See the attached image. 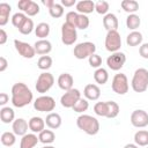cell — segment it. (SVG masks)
<instances>
[{
    "mask_svg": "<svg viewBox=\"0 0 148 148\" xmlns=\"http://www.w3.org/2000/svg\"><path fill=\"white\" fill-rule=\"evenodd\" d=\"M125 62H126V56H125V53H123L120 51L112 53L106 59V65L112 71H119V69H121L123 66L125 65Z\"/></svg>",
    "mask_w": 148,
    "mask_h": 148,
    "instance_id": "11",
    "label": "cell"
},
{
    "mask_svg": "<svg viewBox=\"0 0 148 148\" xmlns=\"http://www.w3.org/2000/svg\"><path fill=\"white\" fill-rule=\"evenodd\" d=\"M74 5H76L75 0H61V6L62 7H72Z\"/></svg>",
    "mask_w": 148,
    "mask_h": 148,
    "instance_id": "50",
    "label": "cell"
},
{
    "mask_svg": "<svg viewBox=\"0 0 148 148\" xmlns=\"http://www.w3.org/2000/svg\"><path fill=\"white\" fill-rule=\"evenodd\" d=\"M14 46H15L16 51H17L23 58L31 59V58H34L35 54H36L35 47L31 46L29 43H25V42H22V40H18V39H14Z\"/></svg>",
    "mask_w": 148,
    "mask_h": 148,
    "instance_id": "12",
    "label": "cell"
},
{
    "mask_svg": "<svg viewBox=\"0 0 148 148\" xmlns=\"http://www.w3.org/2000/svg\"><path fill=\"white\" fill-rule=\"evenodd\" d=\"M7 34H6V31L3 30V29H0V44L1 45H3L6 42H7Z\"/></svg>",
    "mask_w": 148,
    "mask_h": 148,
    "instance_id": "49",
    "label": "cell"
},
{
    "mask_svg": "<svg viewBox=\"0 0 148 148\" xmlns=\"http://www.w3.org/2000/svg\"><path fill=\"white\" fill-rule=\"evenodd\" d=\"M38 139H39V142L44 145H49L56 140V134L51 130H44L38 134Z\"/></svg>",
    "mask_w": 148,
    "mask_h": 148,
    "instance_id": "29",
    "label": "cell"
},
{
    "mask_svg": "<svg viewBox=\"0 0 148 148\" xmlns=\"http://www.w3.org/2000/svg\"><path fill=\"white\" fill-rule=\"evenodd\" d=\"M147 148H148V146H147Z\"/></svg>",
    "mask_w": 148,
    "mask_h": 148,
    "instance_id": "54",
    "label": "cell"
},
{
    "mask_svg": "<svg viewBox=\"0 0 148 148\" xmlns=\"http://www.w3.org/2000/svg\"><path fill=\"white\" fill-rule=\"evenodd\" d=\"M8 67V61L5 57H0V72H5Z\"/></svg>",
    "mask_w": 148,
    "mask_h": 148,
    "instance_id": "47",
    "label": "cell"
},
{
    "mask_svg": "<svg viewBox=\"0 0 148 148\" xmlns=\"http://www.w3.org/2000/svg\"><path fill=\"white\" fill-rule=\"evenodd\" d=\"M34 21L29 17L25 18V21L22 23V25L18 28V31L22 34V35H29L31 34V31L34 30Z\"/></svg>",
    "mask_w": 148,
    "mask_h": 148,
    "instance_id": "34",
    "label": "cell"
},
{
    "mask_svg": "<svg viewBox=\"0 0 148 148\" xmlns=\"http://www.w3.org/2000/svg\"><path fill=\"white\" fill-rule=\"evenodd\" d=\"M121 46V37L120 34L117 30H111L108 31L106 37H105V49L109 52H118Z\"/></svg>",
    "mask_w": 148,
    "mask_h": 148,
    "instance_id": "7",
    "label": "cell"
},
{
    "mask_svg": "<svg viewBox=\"0 0 148 148\" xmlns=\"http://www.w3.org/2000/svg\"><path fill=\"white\" fill-rule=\"evenodd\" d=\"M54 83V77L51 73L49 72H43L39 74V76L37 77V81H36V90L37 92H40V94H45L46 91H49L52 86Z\"/></svg>",
    "mask_w": 148,
    "mask_h": 148,
    "instance_id": "5",
    "label": "cell"
},
{
    "mask_svg": "<svg viewBox=\"0 0 148 148\" xmlns=\"http://www.w3.org/2000/svg\"><path fill=\"white\" fill-rule=\"evenodd\" d=\"M37 66L42 71L49 69L52 66V58L50 56H42L37 61Z\"/></svg>",
    "mask_w": 148,
    "mask_h": 148,
    "instance_id": "35",
    "label": "cell"
},
{
    "mask_svg": "<svg viewBox=\"0 0 148 148\" xmlns=\"http://www.w3.org/2000/svg\"><path fill=\"white\" fill-rule=\"evenodd\" d=\"M106 103H108V116H106V118H109V119L116 118L119 113V105L113 101H106Z\"/></svg>",
    "mask_w": 148,
    "mask_h": 148,
    "instance_id": "33",
    "label": "cell"
},
{
    "mask_svg": "<svg viewBox=\"0 0 148 148\" xmlns=\"http://www.w3.org/2000/svg\"><path fill=\"white\" fill-rule=\"evenodd\" d=\"M112 90L118 95H125L128 91V80L127 76L124 73H118L113 76L112 83H111Z\"/></svg>",
    "mask_w": 148,
    "mask_h": 148,
    "instance_id": "6",
    "label": "cell"
},
{
    "mask_svg": "<svg viewBox=\"0 0 148 148\" xmlns=\"http://www.w3.org/2000/svg\"><path fill=\"white\" fill-rule=\"evenodd\" d=\"M8 101H9V96H8V94H6V92H1V94H0V105L3 106Z\"/></svg>",
    "mask_w": 148,
    "mask_h": 148,
    "instance_id": "48",
    "label": "cell"
},
{
    "mask_svg": "<svg viewBox=\"0 0 148 148\" xmlns=\"http://www.w3.org/2000/svg\"><path fill=\"white\" fill-rule=\"evenodd\" d=\"M94 111L97 116L106 117L108 116V103L106 102H97L94 105Z\"/></svg>",
    "mask_w": 148,
    "mask_h": 148,
    "instance_id": "36",
    "label": "cell"
},
{
    "mask_svg": "<svg viewBox=\"0 0 148 148\" xmlns=\"http://www.w3.org/2000/svg\"><path fill=\"white\" fill-rule=\"evenodd\" d=\"M28 124H29V130L32 133H38L39 134L42 131L45 130V119H43L40 117H32V118H30Z\"/></svg>",
    "mask_w": 148,
    "mask_h": 148,
    "instance_id": "18",
    "label": "cell"
},
{
    "mask_svg": "<svg viewBox=\"0 0 148 148\" xmlns=\"http://www.w3.org/2000/svg\"><path fill=\"white\" fill-rule=\"evenodd\" d=\"M14 118H15V112L12 108L9 106H2L1 110H0V119L2 123L5 124H9V123H13L14 121Z\"/></svg>",
    "mask_w": 148,
    "mask_h": 148,
    "instance_id": "24",
    "label": "cell"
},
{
    "mask_svg": "<svg viewBox=\"0 0 148 148\" xmlns=\"http://www.w3.org/2000/svg\"><path fill=\"white\" fill-rule=\"evenodd\" d=\"M32 92L23 82H17L12 87V103L15 108H24L32 101Z\"/></svg>",
    "mask_w": 148,
    "mask_h": 148,
    "instance_id": "1",
    "label": "cell"
},
{
    "mask_svg": "<svg viewBox=\"0 0 148 148\" xmlns=\"http://www.w3.org/2000/svg\"><path fill=\"white\" fill-rule=\"evenodd\" d=\"M24 13H25L28 16H35V15H37V14L39 13V6H38V3L35 2V1H31V3L29 5L28 9H27Z\"/></svg>",
    "mask_w": 148,
    "mask_h": 148,
    "instance_id": "43",
    "label": "cell"
},
{
    "mask_svg": "<svg viewBox=\"0 0 148 148\" xmlns=\"http://www.w3.org/2000/svg\"><path fill=\"white\" fill-rule=\"evenodd\" d=\"M34 47H35L36 53L37 54H40V56H47L52 51V44L47 39L36 40V43L34 44Z\"/></svg>",
    "mask_w": 148,
    "mask_h": 148,
    "instance_id": "14",
    "label": "cell"
},
{
    "mask_svg": "<svg viewBox=\"0 0 148 148\" xmlns=\"http://www.w3.org/2000/svg\"><path fill=\"white\" fill-rule=\"evenodd\" d=\"M80 98H81V92H80V90L73 88V89L66 91V92L61 96L60 103H61V105H62L64 108H67V109H71V108H72V109H73V106L76 104V102H77Z\"/></svg>",
    "mask_w": 148,
    "mask_h": 148,
    "instance_id": "10",
    "label": "cell"
},
{
    "mask_svg": "<svg viewBox=\"0 0 148 148\" xmlns=\"http://www.w3.org/2000/svg\"><path fill=\"white\" fill-rule=\"evenodd\" d=\"M132 89L135 92H143L148 88V71L146 68H138L132 77Z\"/></svg>",
    "mask_w": 148,
    "mask_h": 148,
    "instance_id": "3",
    "label": "cell"
},
{
    "mask_svg": "<svg viewBox=\"0 0 148 148\" xmlns=\"http://www.w3.org/2000/svg\"><path fill=\"white\" fill-rule=\"evenodd\" d=\"M1 143L6 147H12L16 142V135L14 132H3L1 134Z\"/></svg>",
    "mask_w": 148,
    "mask_h": 148,
    "instance_id": "32",
    "label": "cell"
},
{
    "mask_svg": "<svg viewBox=\"0 0 148 148\" xmlns=\"http://www.w3.org/2000/svg\"><path fill=\"white\" fill-rule=\"evenodd\" d=\"M89 27V17L84 14H79L77 15V20H76V28L79 29H87Z\"/></svg>",
    "mask_w": 148,
    "mask_h": 148,
    "instance_id": "40",
    "label": "cell"
},
{
    "mask_svg": "<svg viewBox=\"0 0 148 148\" xmlns=\"http://www.w3.org/2000/svg\"><path fill=\"white\" fill-rule=\"evenodd\" d=\"M142 34L140 31H132L126 37V43L128 46H138L142 43Z\"/></svg>",
    "mask_w": 148,
    "mask_h": 148,
    "instance_id": "25",
    "label": "cell"
},
{
    "mask_svg": "<svg viewBox=\"0 0 148 148\" xmlns=\"http://www.w3.org/2000/svg\"><path fill=\"white\" fill-rule=\"evenodd\" d=\"M79 14H90L95 10V2L91 0H81L75 5Z\"/></svg>",
    "mask_w": 148,
    "mask_h": 148,
    "instance_id": "20",
    "label": "cell"
},
{
    "mask_svg": "<svg viewBox=\"0 0 148 148\" xmlns=\"http://www.w3.org/2000/svg\"><path fill=\"white\" fill-rule=\"evenodd\" d=\"M95 10L101 15H106L109 10V3L104 0H99L95 3Z\"/></svg>",
    "mask_w": 148,
    "mask_h": 148,
    "instance_id": "41",
    "label": "cell"
},
{
    "mask_svg": "<svg viewBox=\"0 0 148 148\" xmlns=\"http://www.w3.org/2000/svg\"><path fill=\"white\" fill-rule=\"evenodd\" d=\"M10 12H12V7H10L9 3H7V2H1L0 3V25L1 27L7 24V22L9 20Z\"/></svg>",
    "mask_w": 148,
    "mask_h": 148,
    "instance_id": "23",
    "label": "cell"
},
{
    "mask_svg": "<svg viewBox=\"0 0 148 148\" xmlns=\"http://www.w3.org/2000/svg\"><path fill=\"white\" fill-rule=\"evenodd\" d=\"M139 53L142 58L148 59V43H143L140 47H139Z\"/></svg>",
    "mask_w": 148,
    "mask_h": 148,
    "instance_id": "45",
    "label": "cell"
},
{
    "mask_svg": "<svg viewBox=\"0 0 148 148\" xmlns=\"http://www.w3.org/2000/svg\"><path fill=\"white\" fill-rule=\"evenodd\" d=\"M61 117L59 113H56V112H50L46 118H45V124L51 130H57L61 126Z\"/></svg>",
    "mask_w": 148,
    "mask_h": 148,
    "instance_id": "21",
    "label": "cell"
},
{
    "mask_svg": "<svg viewBox=\"0 0 148 148\" xmlns=\"http://www.w3.org/2000/svg\"><path fill=\"white\" fill-rule=\"evenodd\" d=\"M38 142H39V139L35 133H27L21 139L20 148H34Z\"/></svg>",
    "mask_w": 148,
    "mask_h": 148,
    "instance_id": "19",
    "label": "cell"
},
{
    "mask_svg": "<svg viewBox=\"0 0 148 148\" xmlns=\"http://www.w3.org/2000/svg\"><path fill=\"white\" fill-rule=\"evenodd\" d=\"M131 124L138 128L146 127L148 125V113L145 110H134L131 114Z\"/></svg>",
    "mask_w": 148,
    "mask_h": 148,
    "instance_id": "13",
    "label": "cell"
},
{
    "mask_svg": "<svg viewBox=\"0 0 148 148\" xmlns=\"http://www.w3.org/2000/svg\"><path fill=\"white\" fill-rule=\"evenodd\" d=\"M96 51V45L91 42H83V43H79L75 47H74V57L76 59H86L89 58L90 56H92Z\"/></svg>",
    "mask_w": 148,
    "mask_h": 148,
    "instance_id": "4",
    "label": "cell"
},
{
    "mask_svg": "<svg viewBox=\"0 0 148 148\" xmlns=\"http://www.w3.org/2000/svg\"><path fill=\"white\" fill-rule=\"evenodd\" d=\"M35 34L38 38L40 39H45V37L49 36L50 34V25L45 22H42V23H38L37 27L35 28Z\"/></svg>",
    "mask_w": 148,
    "mask_h": 148,
    "instance_id": "30",
    "label": "cell"
},
{
    "mask_svg": "<svg viewBox=\"0 0 148 148\" xmlns=\"http://www.w3.org/2000/svg\"><path fill=\"white\" fill-rule=\"evenodd\" d=\"M34 108L39 112H51L56 108V101L51 96L43 95L36 98V101L34 102Z\"/></svg>",
    "mask_w": 148,
    "mask_h": 148,
    "instance_id": "8",
    "label": "cell"
},
{
    "mask_svg": "<svg viewBox=\"0 0 148 148\" xmlns=\"http://www.w3.org/2000/svg\"><path fill=\"white\" fill-rule=\"evenodd\" d=\"M49 13L52 17L54 18H59L64 15V7L61 6V3H54L50 9H49Z\"/></svg>",
    "mask_w": 148,
    "mask_h": 148,
    "instance_id": "38",
    "label": "cell"
},
{
    "mask_svg": "<svg viewBox=\"0 0 148 148\" xmlns=\"http://www.w3.org/2000/svg\"><path fill=\"white\" fill-rule=\"evenodd\" d=\"M134 142L139 147H147L148 146V131L140 130L134 134Z\"/></svg>",
    "mask_w": 148,
    "mask_h": 148,
    "instance_id": "26",
    "label": "cell"
},
{
    "mask_svg": "<svg viewBox=\"0 0 148 148\" xmlns=\"http://www.w3.org/2000/svg\"><path fill=\"white\" fill-rule=\"evenodd\" d=\"M73 83H74V79L69 73H62L58 77V86L60 89L65 91L73 89Z\"/></svg>",
    "mask_w": 148,
    "mask_h": 148,
    "instance_id": "15",
    "label": "cell"
},
{
    "mask_svg": "<svg viewBox=\"0 0 148 148\" xmlns=\"http://www.w3.org/2000/svg\"><path fill=\"white\" fill-rule=\"evenodd\" d=\"M88 61H89V65L91 67H94V68H99L101 65H102V58L98 54H96V53H94L92 56H90L88 58Z\"/></svg>",
    "mask_w": 148,
    "mask_h": 148,
    "instance_id": "42",
    "label": "cell"
},
{
    "mask_svg": "<svg viewBox=\"0 0 148 148\" xmlns=\"http://www.w3.org/2000/svg\"><path fill=\"white\" fill-rule=\"evenodd\" d=\"M94 80L96 81V83L98 84H105L109 80V74H108V71L103 67H99L95 71L94 73Z\"/></svg>",
    "mask_w": 148,
    "mask_h": 148,
    "instance_id": "27",
    "label": "cell"
},
{
    "mask_svg": "<svg viewBox=\"0 0 148 148\" xmlns=\"http://www.w3.org/2000/svg\"><path fill=\"white\" fill-rule=\"evenodd\" d=\"M76 125L80 130H82L88 135H96L99 131L98 120L89 114H81L76 119Z\"/></svg>",
    "mask_w": 148,
    "mask_h": 148,
    "instance_id": "2",
    "label": "cell"
},
{
    "mask_svg": "<svg viewBox=\"0 0 148 148\" xmlns=\"http://www.w3.org/2000/svg\"><path fill=\"white\" fill-rule=\"evenodd\" d=\"M120 6L128 14H134L136 10H139V2L135 0H123Z\"/></svg>",
    "mask_w": 148,
    "mask_h": 148,
    "instance_id": "28",
    "label": "cell"
},
{
    "mask_svg": "<svg viewBox=\"0 0 148 148\" xmlns=\"http://www.w3.org/2000/svg\"><path fill=\"white\" fill-rule=\"evenodd\" d=\"M124 148H139V146H136L135 143H127Z\"/></svg>",
    "mask_w": 148,
    "mask_h": 148,
    "instance_id": "52",
    "label": "cell"
},
{
    "mask_svg": "<svg viewBox=\"0 0 148 148\" xmlns=\"http://www.w3.org/2000/svg\"><path fill=\"white\" fill-rule=\"evenodd\" d=\"M28 16L25 15V14H23V13H15L13 16H12V24L15 27V28H20L21 25H22V23L25 21V18H27Z\"/></svg>",
    "mask_w": 148,
    "mask_h": 148,
    "instance_id": "39",
    "label": "cell"
},
{
    "mask_svg": "<svg viewBox=\"0 0 148 148\" xmlns=\"http://www.w3.org/2000/svg\"><path fill=\"white\" fill-rule=\"evenodd\" d=\"M77 15H79V13H76V12H68L66 14V23H68V24H71V25L76 28Z\"/></svg>",
    "mask_w": 148,
    "mask_h": 148,
    "instance_id": "44",
    "label": "cell"
},
{
    "mask_svg": "<svg viewBox=\"0 0 148 148\" xmlns=\"http://www.w3.org/2000/svg\"><path fill=\"white\" fill-rule=\"evenodd\" d=\"M140 23H141V20L139 17V15H136V14H130L126 18V27L130 30L135 31L140 27Z\"/></svg>",
    "mask_w": 148,
    "mask_h": 148,
    "instance_id": "31",
    "label": "cell"
},
{
    "mask_svg": "<svg viewBox=\"0 0 148 148\" xmlns=\"http://www.w3.org/2000/svg\"><path fill=\"white\" fill-rule=\"evenodd\" d=\"M83 95H84V97H86L87 99H89V101H96V99H98L99 96H101V89L98 88V86L90 83V84H87V86L84 87V89H83Z\"/></svg>",
    "mask_w": 148,
    "mask_h": 148,
    "instance_id": "17",
    "label": "cell"
},
{
    "mask_svg": "<svg viewBox=\"0 0 148 148\" xmlns=\"http://www.w3.org/2000/svg\"><path fill=\"white\" fill-rule=\"evenodd\" d=\"M103 25L108 31L117 30V28H118V18H117V16L114 14H112V13H108L103 17Z\"/></svg>",
    "mask_w": 148,
    "mask_h": 148,
    "instance_id": "22",
    "label": "cell"
},
{
    "mask_svg": "<svg viewBox=\"0 0 148 148\" xmlns=\"http://www.w3.org/2000/svg\"><path fill=\"white\" fill-rule=\"evenodd\" d=\"M13 132L15 133V135L18 136H23L27 134L28 128H29V124L23 119V118H17L13 121Z\"/></svg>",
    "mask_w": 148,
    "mask_h": 148,
    "instance_id": "16",
    "label": "cell"
},
{
    "mask_svg": "<svg viewBox=\"0 0 148 148\" xmlns=\"http://www.w3.org/2000/svg\"><path fill=\"white\" fill-rule=\"evenodd\" d=\"M88 108H89V102H88L86 98H82V97H81V98L76 102V104L73 106V110H74L75 112H77V113H82V112L87 111Z\"/></svg>",
    "mask_w": 148,
    "mask_h": 148,
    "instance_id": "37",
    "label": "cell"
},
{
    "mask_svg": "<svg viewBox=\"0 0 148 148\" xmlns=\"http://www.w3.org/2000/svg\"><path fill=\"white\" fill-rule=\"evenodd\" d=\"M76 39H77L76 28L65 22L61 25V42L65 45H73L76 42Z\"/></svg>",
    "mask_w": 148,
    "mask_h": 148,
    "instance_id": "9",
    "label": "cell"
},
{
    "mask_svg": "<svg viewBox=\"0 0 148 148\" xmlns=\"http://www.w3.org/2000/svg\"><path fill=\"white\" fill-rule=\"evenodd\" d=\"M42 3H43L44 6H46V7L50 9V8H51L56 2H54L53 0H42Z\"/></svg>",
    "mask_w": 148,
    "mask_h": 148,
    "instance_id": "51",
    "label": "cell"
},
{
    "mask_svg": "<svg viewBox=\"0 0 148 148\" xmlns=\"http://www.w3.org/2000/svg\"><path fill=\"white\" fill-rule=\"evenodd\" d=\"M31 1H32V0H20V1L17 2V7H18V9H21L22 12H25V10L28 9L29 5L31 3Z\"/></svg>",
    "mask_w": 148,
    "mask_h": 148,
    "instance_id": "46",
    "label": "cell"
},
{
    "mask_svg": "<svg viewBox=\"0 0 148 148\" xmlns=\"http://www.w3.org/2000/svg\"><path fill=\"white\" fill-rule=\"evenodd\" d=\"M43 148H56V147H53V146H45V147H43Z\"/></svg>",
    "mask_w": 148,
    "mask_h": 148,
    "instance_id": "53",
    "label": "cell"
}]
</instances>
